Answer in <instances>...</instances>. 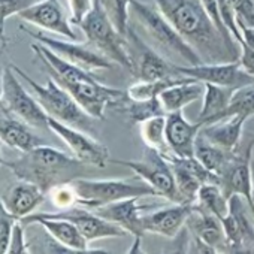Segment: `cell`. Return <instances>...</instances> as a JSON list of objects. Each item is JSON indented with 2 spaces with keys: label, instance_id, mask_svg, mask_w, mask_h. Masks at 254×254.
I'll return each mask as SVG.
<instances>
[{
  "label": "cell",
  "instance_id": "1",
  "mask_svg": "<svg viewBox=\"0 0 254 254\" xmlns=\"http://www.w3.org/2000/svg\"><path fill=\"white\" fill-rule=\"evenodd\" d=\"M154 3L203 63L239 60L241 54L227 47L200 0H154Z\"/></svg>",
  "mask_w": 254,
  "mask_h": 254
},
{
  "label": "cell",
  "instance_id": "2",
  "mask_svg": "<svg viewBox=\"0 0 254 254\" xmlns=\"http://www.w3.org/2000/svg\"><path fill=\"white\" fill-rule=\"evenodd\" d=\"M18 180L36 184L45 194L85 175V163L57 148L41 144L15 160H3Z\"/></svg>",
  "mask_w": 254,
  "mask_h": 254
},
{
  "label": "cell",
  "instance_id": "3",
  "mask_svg": "<svg viewBox=\"0 0 254 254\" xmlns=\"http://www.w3.org/2000/svg\"><path fill=\"white\" fill-rule=\"evenodd\" d=\"M130 14L141 32L145 35V41L166 59H171L172 63L178 64L177 60L186 66L203 63L199 54L184 41V38L159 9L148 6L139 0H132Z\"/></svg>",
  "mask_w": 254,
  "mask_h": 254
},
{
  "label": "cell",
  "instance_id": "4",
  "mask_svg": "<svg viewBox=\"0 0 254 254\" xmlns=\"http://www.w3.org/2000/svg\"><path fill=\"white\" fill-rule=\"evenodd\" d=\"M11 66L14 67L17 75L24 82L29 84V87L33 91V96L41 103V106L48 114V117H51L60 123H64L67 126L76 127V129L84 130L87 133L93 129L91 121L94 118H91L79 106V103L72 97V94L67 90H64L57 81L50 78L47 81V84H38L21 67H18L14 63H11Z\"/></svg>",
  "mask_w": 254,
  "mask_h": 254
},
{
  "label": "cell",
  "instance_id": "5",
  "mask_svg": "<svg viewBox=\"0 0 254 254\" xmlns=\"http://www.w3.org/2000/svg\"><path fill=\"white\" fill-rule=\"evenodd\" d=\"M70 184L76 194V205L88 209H96L123 199L157 196V191L138 175L124 180H88L81 177Z\"/></svg>",
  "mask_w": 254,
  "mask_h": 254
},
{
  "label": "cell",
  "instance_id": "6",
  "mask_svg": "<svg viewBox=\"0 0 254 254\" xmlns=\"http://www.w3.org/2000/svg\"><path fill=\"white\" fill-rule=\"evenodd\" d=\"M82 30L87 44L103 54L111 62L118 63L124 69H130V57L127 53L126 36L121 35L109 18L102 0H93L91 8L76 24Z\"/></svg>",
  "mask_w": 254,
  "mask_h": 254
},
{
  "label": "cell",
  "instance_id": "7",
  "mask_svg": "<svg viewBox=\"0 0 254 254\" xmlns=\"http://www.w3.org/2000/svg\"><path fill=\"white\" fill-rule=\"evenodd\" d=\"M126 44L130 57L129 72L136 81H156L181 76L175 72V63L151 47L132 26H129L126 33Z\"/></svg>",
  "mask_w": 254,
  "mask_h": 254
},
{
  "label": "cell",
  "instance_id": "8",
  "mask_svg": "<svg viewBox=\"0 0 254 254\" xmlns=\"http://www.w3.org/2000/svg\"><path fill=\"white\" fill-rule=\"evenodd\" d=\"M111 163L132 169L141 180H144L148 186H151L157 191V196H162L169 202L180 203L172 166L166 159V156H163L160 151L151 147H145L144 154L139 160L111 159Z\"/></svg>",
  "mask_w": 254,
  "mask_h": 254
},
{
  "label": "cell",
  "instance_id": "9",
  "mask_svg": "<svg viewBox=\"0 0 254 254\" xmlns=\"http://www.w3.org/2000/svg\"><path fill=\"white\" fill-rule=\"evenodd\" d=\"M0 105L11 114L26 121L30 127L50 130L48 114L44 111L36 97L24 88L20 76L11 64L5 67L3 72V94L0 99Z\"/></svg>",
  "mask_w": 254,
  "mask_h": 254
},
{
  "label": "cell",
  "instance_id": "10",
  "mask_svg": "<svg viewBox=\"0 0 254 254\" xmlns=\"http://www.w3.org/2000/svg\"><path fill=\"white\" fill-rule=\"evenodd\" d=\"M48 126L50 130L67 145L72 156L76 157L79 162L99 169H105L111 163V153L108 147L103 145L100 141L91 138L87 132L60 123L51 117L48 118Z\"/></svg>",
  "mask_w": 254,
  "mask_h": 254
},
{
  "label": "cell",
  "instance_id": "11",
  "mask_svg": "<svg viewBox=\"0 0 254 254\" xmlns=\"http://www.w3.org/2000/svg\"><path fill=\"white\" fill-rule=\"evenodd\" d=\"M254 157V138L250 139L245 145H239L238 150L232 154L229 163L218 175V186L227 197L239 194L250 206L254 209L253 199V171L251 162Z\"/></svg>",
  "mask_w": 254,
  "mask_h": 254
},
{
  "label": "cell",
  "instance_id": "12",
  "mask_svg": "<svg viewBox=\"0 0 254 254\" xmlns=\"http://www.w3.org/2000/svg\"><path fill=\"white\" fill-rule=\"evenodd\" d=\"M229 253H254V209L239 194L229 197V214L221 220Z\"/></svg>",
  "mask_w": 254,
  "mask_h": 254
},
{
  "label": "cell",
  "instance_id": "13",
  "mask_svg": "<svg viewBox=\"0 0 254 254\" xmlns=\"http://www.w3.org/2000/svg\"><path fill=\"white\" fill-rule=\"evenodd\" d=\"M175 72L181 76L191 78L199 82H211L232 90L254 85V78L236 62L223 63H200L194 66L175 64Z\"/></svg>",
  "mask_w": 254,
  "mask_h": 254
},
{
  "label": "cell",
  "instance_id": "14",
  "mask_svg": "<svg viewBox=\"0 0 254 254\" xmlns=\"http://www.w3.org/2000/svg\"><path fill=\"white\" fill-rule=\"evenodd\" d=\"M62 87L67 90L79 103V106L94 120H105L106 109L115 108L127 94L126 91L99 82L93 75L82 81L66 84Z\"/></svg>",
  "mask_w": 254,
  "mask_h": 254
},
{
  "label": "cell",
  "instance_id": "15",
  "mask_svg": "<svg viewBox=\"0 0 254 254\" xmlns=\"http://www.w3.org/2000/svg\"><path fill=\"white\" fill-rule=\"evenodd\" d=\"M27 35H30L36 42L44 44L50 50H53L56 54H59L66 62L90 72H99V70H108L112 67V62L106 59L103 54H100L97 50H94L90 44H78L76 41H62L51 38L48 35H44L41 32H32L26 27H21Z\"/></svg>",
  "mask_w": 254,
  "mask_h": 254
},
{
  "label": "cell",
  "instance_id": "16",
  "mask_svg": "<svg viewBox=\"0 0 254 254\" xmlns=\"http://www.w3.org/2000/svg\"><path fill=\"white\" fill-rule=\"evenodd\" d=\"M30 215L35 217H45V218H64L72 221L79 232L84 235V238L88 242L97 241V239H115V238H124L127 233L121 226L105 220L103 217L97 215L93 209L84 208V206H70L66 209H60L59 212H33Z\"/></svg>",
  "mask_w": 254,
  "mask_h": 254
},
{
  "label": "cell",
  "instance_id": "17",
  "mask_svg": "<svg viewBox=\"0 0 254 254\" xmlns=\"http://www.w3.org/2000/svg\"><path fill=\"white\" fill-rule=\"evenodd\" d=\"M169 160L180 203H194L196 196L199 193V189L206 183H217L218 177L212 172H209L194 156L193 157H177L174 154L166 156Z\"/></svg>",
  "mask_w": 254,
  "mask_h": 254
},
{
  "label": "cell",
  "instance_id": "18",
  "mask_svg": "<svg viewBox=\"0 0 254 254\" xmlns=\"http://www.w3.org/2000/svg\"><path fill=\"white\" fill-rule=\"evenodd\" d=\"M17 17L32 26H36L69 41H78V36L73 32L70 21L67 20L59 0H38L24 11H21Z\"/></svg>",
  "mask_w": 254,
  "mask_h": 254
},
{
  "label": "cell",
  "instance_id": "19",
  "mask_svg": "<svg viewBox=\"0 0 254 254\" xmlns=\"http://www.w3.org/2000/svg\"><path fill=\"white\" fill-rule=\"evenodd\" d=\"M138 200L139 197L123 199V200L112 202L105 206L93 209L97 215L121 226L127 233L135 238V244L132 245L129 253H139L141 239L145 235V230L142 226V214H141L142 206L138 203Z\"/></svg>",
  "mask_w": 254,
  "mask_h": 254
},
{
  "label": "cell",
  "instance_id": "20",
  "mask_svg": "<svg viewBox=\"0 0 254 254\" xmlns=\"http://www.w3.org/2000/svg\"><path fill=\"white\" fill-rule=\"evenodd\" d=\"M193 211V203H175L142 214L145 233H154L168 239H175L186 227L187 218Z\"/></svg>",
  "mask_w": 254,
  "mask_h": 254
},
{
  "label": "cell",
  "instance_id": "21",
  "mask_svg": "<svg viewBox=\"0 0 254 254\" xmlns=\"http://www.w3.org/2000/svg\"><path fill=\"white\" fill-rule=\"evenodd\" d=\"M186 229L189 235L205 244L212 251V254L229 253V244L224 233V227L218 217L196 209L193 206V211L187 218Z\"/></svg>",
  "mask_w": 254,
  "mask_h": 254
},
{
  "label": "cell",
  "instance_id": "22",
  "mask_svg": "<svg viewBox=\"0 0 254 254\" xmlns=\"http://www.w3.org/2000/svg\"><path fill=\"white\" fill-rule=\"evenodd\" d=\"M202 129L199 121L190 123L183 111L166 114V139L171 154L177 157H193L194 142Z\"/></svg>",
  "mask_w": 254,
  "mask_h": 254
},
{
  "label": "cell",
  "instance_id": "23",
  "mask_svg": "<svg viewBox=\"0 0 254 254\" xmlns=\"http://www.w3.org/2000/svg\"><path fill=\"white\" fill-rule=\"evenodd\" d=\"M0 142L9 148L26 153L44 144L32 130L30 126L0 105Z\"/></svg>",
  "mask_w": 254,
  "mask_h": 254
},
{
  "label": "cell",
  "instance_id": "24",
  "mask_svg": "<svg viewBox=\"0 0 254 254\" xmlns=\"http://www.w3.org/2000/svg\"><path fill=\"white\" fill-rule=\"evenodd\" d=\"M2 199L12 215L17 220H23L24 217L33 214L36 208L45 200V193L30 181L18 180L8 189Z\"/></svg>",
  "mask_w": 254,
  "mask_h": 254
},
{
  "label": "cell",
  "instance_id": "25",
  "mask_svg": "<svg viewBox=\"0 0 254 254\" xmlns=\"http://www.w3.org/2000/svg\"><path fill=\"white\" fill-rule=\"evenodd\" d=\"M38 221L42 227L62 245L72 250L73 253H94L88 248V241L79 232V229L69 220L64 218H45V217H35L27 215L21 220L23 224Z\"/></svg>",
  "mask_w": 254,
  "mask_h": 254
},
{
  "label": "cell",
  "instance_id": "26",
  "mask_svg": "<svg viewBox=\"0 0 254 254\" xmlns=\"http://www.w3.org/2000/svg\"><path fill=\"white\" fill-rule=\"evenodd\" d=\"M247 121L248 118L244 115H233L229 118H223L202 126L200 135H203L208 141L227 151H235L241 145L242 130Z\"/></svg>",
  "mask_w": 254,
  "mask_h": 254
},
{
  "label": "cell",
  "instance_id": "27",
  "mask_svg": "<svg viewBox=\"0 0 254 254\" xmlns=\"http://www.w3.org/2000/svg\"><path fill=\"white\" fill-rule=\"evenodd\" d=\"M203 91H205L203 82H199L186 76L178 84H174L168 87L165 91H162L159 96V100L162 102L166 114H171V112L183 111L190 103L199 100Z\"/></svg>",
  "mask_w": 254,
  "mask_h": 254
},
{
  "label": "cell",
  "instance_id": "28",
  "mask_svg": "<svg viewBox=\"0 0 254 254\" xmlns=\"http://www.w3.org/2000/svg\"><path fill=\"white\" fill-rule=\"evenodd\" d=\"M203 85H205L203 103L196 120L202 126L217 121L220 115L224 112V109L229 106L232 96L235 93V90L232 88H226V87L215 85L211 82H203Z\"/></svg>",
  "mask_w": 254,
  "mask_h": 254
},
{
  "label": "cell",
  "instance_id": "29",
  "mask_svg": "<svg viewBox=\"0 0 254 254\" xmlns=\"http://www.w3.org/2000/svg\"><path fill=\"white\" fill-rule=\"evenodd\" d=\"M235 151H227V150L212 144L203 135H200V132H199L196 142H194V157L209 172L215 174L217 177L223 172V169L226 168V165L229 163V160Z\"/></svg>",
  "mask_w": 254,
  "mask_h": 254
},
{
  "label": "cell",
  "instance_id": "30",
  "mask_svg": "<svg viewBox=\"0 0 254 254\" xmlns=\"http://www.w3.org/2000/svg\"><path fill=\"white\" fill-rule=\"evenodd\" d=\"M193 206L223 220L229 214V197L217 183H206L199 189Z\"/></svg>",
  "mask_w": 254,
  "mask_h": 254
},
{
  "label": "cell",
  "instance_id": "31",
  "mask_svg": "<svg viewBox=\"0 0 254 254\" xmlns=\"http://www.w3.org/2000/svg\"><path fill=\"white\" fill-rule=\"evenodd\" d=\"M117 106H120V112H123L127 117L130 124H139L148 118L166 115V111L159 97L150 100H133L126 94V97Z\"/></svg>",
  "mask_w": 254,
  "mask_h": 254
},
{
  "label": "cell",
  "instance_id": "32",
  "mask_svg": "<svg viewBox=\"0 0 254 254\" xmlns=\"http://www.w3.org/2000/svg\"><path fill=\"white\" fill-rule=\"evenodd\" d=\"M138 126H139V133L145 147H151L160 151L163 156L171 154L168 139H166V115L148 118L139 123Z\"/></svg>",
  "mask_w": 254,
  "mask_h": 254
},
{
  "label": "cell",
  "instance_id": "33",
  "mask_svg": "<svg viewBox=\"0 0 254 254\" xmlns=\"http://www.w3.org/2000/svg\"><path fill=\"white\" fill-rule=\"evenodd\" d=\"M186 76H174L166 79H156V81H138L133 85H130L126 90L127 96L133 100H150L160 96L162 91H165L168 87L178 84Z\"/></svg>",
  "mask_w": 254,
  "mask_h": 254
},
{
  "label": "cell",
  "instance_id": "34",
  "mask_svg": "<svg viewBox=\"0 0 254 254\" xmlns=\"http://www.w3.org/2000/svg\"><path fill=\"white\" fill-rule=\"evenodd\" d=\"M233 115H244L247 118L254 117V85L235 90L229 106L224 109L218 120L229 118Z\"/></svg>",
  "mask_w": 254,
  "mask_h": 254
},
{
  "label": "cell",
  "instance_id": "35",
  "mask_svg": "<svg viewBox=\"0 0 254 254\" xmlns=\"http://www.w3.org/2000/svg\"><path fill=\"white\" fill-rule=\"evenodd\" d=\"M102 3L112 20L117 30L126 36L129 30V20H130V3L132 0H102Z\"/></svg>",
  "mask_w": 254,
  "mask_h": 254
},
{
  "label": "cell",
  "instance_id": "36",
  "mask_svg": "<svg viewBox=\"0 0 254 254\" xmlns=\"http://www.w3.org/2000/svg\"><path fill=\"white\" fill-rule=\"evenodd\" d=\"M208 17L211 18V21L214 23V26L217 27V30L220 32V35L223 36V39L226 41L227 47L235 51L236 54H241V45L238 47V41L232 36V33L226 29V26L221 21V15H220V6H218V0H200Z\"/></svg>",
  "mask_w": 254,
  "mask_h": 254
},
{
  "label": "cell",
  "instance_id": "37",
  "mask_svg": "<svg viewBox=\"0 0 254 254\" xmlns=\"http://www.w3.org/2000/svg\"><path fill=\"white\" fill-rule=\"evenodd\" d=\"M17 221L18 220L8 211V208L3 203V199L0 197V254L6 253L9 238Z\"/></svg>",
  "mask_w": 254,
  "mask_h": 254
},
{
  "label": "cell",
  "instance_id": "38",
  "mask_svg": "<svg viewBox=\"0 0 254 254\" xmlns=\"http://www.w3.org/2000/svg\"><path fill=\"white\" fill-rule=\"evenodd\" d=\"M38 0H0V32L5 33V21L33 5Z\"/></svg>",
  "mask_w": 254,
  "mask_h": 254
},
{
  "label": "cell",
  "instance_id": "39",
  "mask_svg": "<svg viewBox=\"0 0 254 254\" xmlns=\"http://www.w3.org/2000/svg\"><path fill=\"white\" fill-rule=\"evenodd\" d=\"M6 253L11 254H29L30 248L27 244V238H26V230H24V224L21 223V220H18L14 224L11 238H9V244L6 248Z\"/></svg>",
  "mask_w": 254,
  "mask_h": 254
},
{
  "label": "cell",
  "instance_id": "40",
  "mask_svg": "<svg viewBox=\"0 0 254 254\" xmlns=\"http://www.w3.org/2000/svg\"><path fill=\"white\" fill-rule=\"evenodd\" d=\"M50 193H51V197H53V203L56 206H59L60 209L76 206V194H75V190H73L70 183L62 184V186L53 189Z\"/></svg>",
  "mask_w": 254,
  "mask_h": 254
},
{
  "label": "cell",
  "instance_id": "41",
  "mask_svg": "<svg viewBox=\"0 0 254 254\" xmlns=\"http://www.w3.org/2000/svg\"><path fill=\"white\" fill-rule=\"evenodd\" d=\"M233 6L238 20L245 23H254V0H229Z\"/></svg>",
  "mask_w": 254,
  "mask_h": 254
},
{
  "label": "cell",
  "instance_id": "42",
  "mask_svg": "<svg viewBox=\"0 0 254 254\" xmlns=\"http://www.w3.org/2000/svg\"><path fill=\"white\" fill-rule=\"evenodd\" d=\"M67 3L70 9V23L78 24L91 8L93 0H67Z\"/></svg>",
  "mask_w": 254,
  "mask_h": 254
},
{
  "label": "cell",
  "instance_id": "43",
  "mask_svg": "<svg viewBox=\"0 0 254 254\" xmlns=\"http://www.w3.org/2000/svg\"><path fill=\"white\" fill-rule=\"evenodd\" d=\"M239 63L254 78V50L253 48H250L247 45H241Z\"/></svg>",
  "mask_w": 254,
  "mask_h": 254
},
{
  "label": "cell",
  "instance_id": "44",
  "mask_svg": "<svg viewBox=\"0 0 254 254\" xmlns=\"http://www.w3.org/2000/svg\"><path fill=\"white\" fill-rule=\"evenodd\" d=\"M238 26L242 33V45H247L254 50V23H245L238 20Z\"/></svg>",
  "mask_w": 254,
  "mask_h": 254
},
{
  "label": "cell",
  "instance_id": "45",
  "mask_svg": "<svg viewBox=\"0 0 254 254\" xmlns=\"http://www.w3.org/2000/svg\"><path fill=\"white\" fill-rule=\"evenodd\" d=\"M3 66H2V60H0V99H2V94H3Z\"/></svg>",
  "mask_w": 254,
  "mask_h": 254
},
{
  "label": "cell",
  "instance_id": "46",
  "mask_svg": "<svg viewBox=\"0 0 254 254\" xmlns=\"http://www.w3.org/2000/svg\"><path fill=\"white\" fill-rule=\"evenodd\" d=\"M6 44H8V39H6L5 33H2V32H0V54H2V51L5 50Z\"/></svg>",
  "mask_w": 254,
  "mask_h": 254
},
{
  "label": "cell",
  "instance_id": "47",
  "mask_svg": "<svg viewBox=\"0 0 254 254\" xmlns=\"http://www.w3.org/2000/svg\"><path fill=\"white\" fill-rule=\"evenodd\" d=\"M251 171H253V199H254V157L251 162Z\"/></svg>",
  "mask_w": 254,
  "mask_h": 254
},
{
  "label": "cell",
  "instance_id": "48",
  "mask_svg": "<svg viewBox=\"0 0 254 254\" xmlns=\"http://www.w3.org/2000/svg\"><path fill=\"white\" fill-rule=\"evenodd\" d=\"M0 144H2V142H0ZM2 162H3V159H2V157H0V165H2Z\"/></svg>",
  "mask_w": 254,
  "mask_h": 254
}]
</instances>
